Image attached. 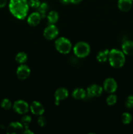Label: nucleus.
I'll return each mask as SVG.
<instances>
[{
	"mask_svg": "<svg viewBox=\"0 0 133 134\" xmlns=\"http://www.w3.org/2000/svg\"><path fill=\"white\" fill-rule=\"evenodd\" d=\"M27 0H10L9 4V10L11 14L20 20H23L27 16L29 11Z\"/></svg>",
	"mask_w": 133,
	"mask_h": 134,
	"instance_id": "1",
	"label": "nucleus"
},
{
	"mask_svg": "<svg viewBox=\"0 0 133 134\" xmlns=\"http://www.w3.org/2000/svg\"><path fill=\"white\" fill-rule=\"evenodd\" d=\"M108 60L111 66L113 68L119 69L122 68L125 63V54L118 49H112L110 51Z\"/></svg>",
	"mask_w": 133,
	"mask_h": 134,
	"instance_id": "2",
	"label": "nucleus"
},
{
	"mask_svg": "<svg viewBox=\"0 0 133 134\" xmlns=\"http://www.w3.org/2000/svg\"><path fill=\"white\" fill-rule=\"evenodd\" d=\"M91 48L89 44L84 41H80L74 45L73 52L75 56L80 58H86L89 54Z\"/></svg>",
	"mask_w": 133,
	"mask_h": 134,
	"instance_id": "3",
	"label": "nucleus"
},
{
	"mask_svg": "<svg viewBox=\"0 0 133 134\" xmlns=\"http://www.w3.org/2000/svg\"><path fill=\"white\" fill-rule=\"evenodd\" d=\"M56 50L59 53L66 54L69 53L72 49V44L70 41L65 37H60L55 42Z\"/></svg>",
	"mask_w": 133,
	"mask_h": 134,
	"instance_id": "4",
	"label": "nucleus"
},
{
	"mask_svg": "<svg viewBox=\"0 0 133 134\" xmlns=\"http://www.w3.org/2000/svg\"><path fill=\"white\" fill-rule=\"evenodd\" d=\"M59 34V30L54 24H50L44 29L43 35L44 38L48 40L54 39Z\"/></svg>",
	"mask_w": 133,
	"mask_h": 134,
	"instance_id": "5",
	"label": "nucleus"
},
{
	"mask_svg": "<svg viewBox=\"0 0 133 134\" xmlns=\"http://www.w3.org/2000/svg\"><path fill=\"white\" fill-rule=\"evenodd\" d=\"M13 109L16 113L20 115H24L29 111V105L23 100L16 101L13 105Z\"/></svg>",
	"mask_w": 133,
	"mask_h": 134,
	"instance_id": "6",
	"label": "nucleus"
},
{
	"mask_svg": "<svg viewBox=\"0 0 133 134\" xmlns=\"http://www.w3.org/2000/svg\"><path fill=\"white\" fill-rule=\"evenodd\" d=\"M103 88L106 92L109 93V94H113L117 90V82L113 78L106 79L103 84Z\"/></svg>",
	"mask_w": 133,
	"mask_h": 134,
	"instance_id": "7",
	"label": "nucleus"
},
{
	"mask_svg": "<svg viewBox=\"0 0 133 134\" xmlns=\"http://www.w3.org/2000/svg\"><path fill=\"white\" fill-rule=\"evenodd\" d=\"M24 127L22 123L19 122H11L7 128V133L9 134H17L23 133Z\"/></svg>",
	"mask_w": 133,
	"mask_h": 134,
	"instance_id": "8",
	"label": "nucleus"
},
{
	"mask_svg": "<svg viewBox=\"0 0 133 134\" xmlns=\"http://www.w3.org/2000/svg\"><path fill=\"white\" fill-rule=\"evenodd\" d=\"M31 73V70L27 65L22 64L16 70V75L20 80H25L29 77Z\"/></svg>",
	"mask_w": 133,
	"mask_h": 134,
	"instance_id": "9",
	"label": "nucleus"
},
{
	"mask_svg": "<svg viewBox=\"0 0 133 134\" xmlns=\"http://www.w3.org/2000/svg\"><path fill=\"white\" fill-rule=\"evenodd\" d=\"M69 96V92L65 88H59L55 92V104L59 105L60 101H62L67 98Z\"/></svg>",
	"mask_w": 133,
	"mask_h": 134,
	"instance_id": "10",
	"label": "nucleus"
},
{
	"mask_svg": "<svg viewBox=\"0 0 133 134\" xmlns=\"http://www.w3.org/2000/svg\"><path fill=\"white\" fill-rule=\"evenodd\" d=\"M102 88L98 85H92L87 89V94L89 97H99L102 93Z\"/></svg>",
	"mask_w": 133,
	"mask_h": 134,
	"instance_id": "11",
	"label": "nucleus"
},
{
	"mask_svg": "<svg viewBox=\"0 0 133 134\" xmlns=\"http://www.w3.org/2000/svg\"><path fill=\"white\" fill-rule=\"evenodd\" d=\"M30 110L33 115L40 116L44 113V108L43 105L39 102L34 101L30 105Z\"/></svg>",
	"mask_w": 133,
	"mask_h": 134,
	"instance_id": "12",
	"label": "nucleus"
},
{
	"mask_svg": "<svg viewBox=\"0 0 133 134\" xmlns=\"http://www.w3.org/2000/svg\"><path fill=\"white\" fill-rule=\"evenodd\" d=\"M41 16L38 12H34L31 13L27 18V22L28 24L31 26H36L40 23L41 20Z\"/></svg>",
	"mask_w": 133,
	"mask_h": 134,
	"instance_id": "13",
	"label": "nucleus"
},
{
	"mask_svg": "<svg viewBox=\"0 0 133 134\" xmlns=\"http://www.w3.org/2000/svg\"><path fill=\"white\" fill-rule=\"evenodd\" d=\"M133 0H118V7L121 11L127 12L130 10L132 6Z\"/></svg>",
	"mask_w": 133,
	"mask_h": 134,
	"instance_id": "14",
	"label": "nucleus"
},
{
	"mask_svg": "<svg viewBox=\"0 0 133 134\" xmlns=\"http://www.w3.org/2000/svg\"><path fill=\"white\" fill-rule=\"evenodd\" d=\"M122 51L125 54L133 55V41H126L122 44Z\"/></svg>",
	"mask_w": 133,
	"mask_h": 134,
	"instance_id": "15",
	"label": "nucleus"
},
{
	"mask_svg": "<svg viewBox=\"0 0 133 134\" xmlns=\"http://www.w3.org/2000/svg\"><path fill=\"white\" fill-rule=\"evenodd\" d=\"M72 96L75 99H78V100L83 99L87 96V92H86V90H83V88H76L75 90H74Z\"/></svg>",
	"mask_w": 133,
	"mask_h": 134,
	"instance_id": "16",
	"label": "nucleus"
},
{
	"mask_svg": "<svg viewBox=\"0 0 133 134\" xmlns=\"http://www.w3.org/2000/svg\"><path fill=\"white\" fill-rule=\"evenodd\" d=\"M110 51L108 49L103 50L98 52L96 55V60L99 62H105L108 59V55H109Z\"/></svg>",
	"mask_w": 133,
	"mask_h": 134,
	"instance_id": "17",
	"label": "nucleus"
},
{
	"mask_svg": "<svg viewBox=\"0 0 133 134\" xmlns=\"http://www.w3.org/2000/svg\"><path fill=\"white\" fill-rule=\"evenodd\" d=\"M48 9H49V6H48V3L45 2L41 3L40 6L37 8V12L41 16L42 18H44L46 16Z\"/></svg>",
	"mask_w": 133,
	"mask_h": 134,
	"instance_id": "18",
	"label": "nucleus"
},
{
	"mask_svg": "<svg viewBox=\"0 0 133 134\" xmlns=\"http://www.w3.org/2000/svg\"><path fill=\"white\" fill-rule=\"evenodd\" d=\"M47 19L50 24H54L58 21L59 19V14L55 10H52L47 15Z\"/></svg>",
	"mask_w": 133,
	"mask_h": 134,
	"instance_id": "19",
	"label": "nucleus"
},
{
	"mask_svg": "<svg viewBox=\"0 0 133 134\" xmlns=\"http://www.w3.org/2000/svg\"><path fill=\"white\" fill-rule=\"evenodd\" d=\"M15 60L18 63H19V64H24V63L27 60V54L25 53V52H19V53L17 54L16 56Z\"/></svg>",
	"mask_w": 133,
	"mask_h": 134,
	"instance_id": "20",
	"label": "nucleus"
},
{
	"mask_svg": "<svg viewBox=\"0 0 133 134\" xmlns=\"http://www.w3.org/2000/svg\"><path fill=\"white\" fill-rule=\"evenodd\" d=\"M132 116L129 113H124L121 115V121L124 124H129L131 122Z\"/></svg>",
	"mask_w": 133,
	"mask_h": 134,
	"instance_id": "21",
	"label": "nucleus"
},
{
	"mask_svg": "<svg viewBox=\"0 0 133 134\" xmlns=\"http://www.w3.org/2000/svg\"><path fill=\"white\" fill-rule=\"evenodd\" d=\"M20 122L23 126L24 129L25 128H29V126L30 123L31 122V116H29V115H24L21 119Z\"/></svg>",
	"mask_w": 133,
	"mask_h": 134,
	"instance_id": "22",
	"label": "nucleus"
},
{
	"mask_svg": "<svg viewBox=\"0 0 133 134\" xmlns=\"http://www.w3.org/2000/svg\"><path fill=\"white\" fill-rule=\"evenodd\" d=\"M1 107L5 110H9L11 108L12 103L11 102L9 99H3L1 103Z\"/></svg>",
	"mask_w": 133,
	"mask_h": 134,
	"instance_id": "23",
	"label": "nucleus"
},
{
	"mask_svg": "<svg viewBox=\"0 0 133 134\" xmlns=\"http://www.w3.org/2000/svg\"><path fill=\"white\" fill-rule=\"evenodd\" d=\"M117 96L113 94H111L108 98H106V103L108 105H113L117 102Z\"/></svg>",
	"mask_w": 133,
	"mask_h": 134,
	"instance_id": "24",
	"label": "nucleus"
},
{
	"mask_svg": "<svg viewBox=\"0 0 133 134\" xmlns=\"http://www.w3.org/2000/svg\"><path fill=\"white\" fill-rule=\"evenodd\" d=\"M28 3L29 7H31L33 9H37L40 5V0H29Z\"/></svg>",
	"mask_w": 133,
	"mask_h": 134,
	"instance_id": "25",
	"label": "nucleus"
},
{
	"mask_svg": "<svg viewBox=\"0 0 133 134\" xmlns=\"http://www.w3.org/2000/svg\"><path fill=\"white\" fill-rule=\"evenodd\" d=\"M125 106L129 109L133 108V96H129L125 101Z\"/></svg>",
	"mask_w": 133,
	"mask_h": 134,
	"instance_id": "26",
	"label": "nucleus"
},
{
	"mask_svg": "<svg viewBox=\"0 0 133 134\" xmlns=\"http://www.w3.org/2000/svg\"><path fill=\"white\" fill-rule=\"evenodd\" d=\"M46 120L45 118L44 117V116H43L42 115H40V116L39 117V119H38L37 120V123L38 124H39V126H41V127H43L46 124Z\"/></svg>",
	"mask_w": 133,
	"mask_h": 134,
	"instance_id": "27",
	"label": "nucleus"
},
{
	"mask_svg": "<svg viewBox=\"0 0 133 134\" xmlns=\"http://www.w3.org/2000/svg\"><path fill=\"white\" fill-rule=\"evenodd\" d=\"M7 3V0H0V8L5 7Z\"/></svg>",
	"mask_w": 133,
	"mask_h": 134,
	"instance_id": "28",
	"label": "nucleus"
},
{
	"mask_svg": "<svg viewBox=\"0 0 133 134\" xmlns=\"http://www.w3.org/2000/svg\"><path fill=\"white\" fill-rule=\"evenodd\" d=\"M60 3L63 5H68V4L70 3V0H59Z\"/></svg>",
	"mask_w": 133,
	"mask_h": 134,
	"instance_id": "29",
	"label": "nucleus"
},
{
	"mask_svg": "<svg viewBox=\"0 0 133 134\" xmlns=\"http://www.w3.org/2000/svg\"><path fill=\"white\" fill-rule=\"evenodd\" d=\"M70 3H72L76 5V4H78L80 3V2H82V0H70Z\"/></svg>",
	"mask_w": 133,
	"mask_h": 134,
	"instance_id": "30",
	"label": "nucleus"
}]
</instances>
